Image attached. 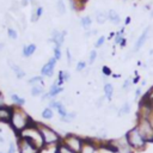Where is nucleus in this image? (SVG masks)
<instances>
[{
	"mask_svg": "<svg viewBox=\"0 0 153 153\" xmlns=\"http://www.w3.org/2000/svg\"><path fill=\"white\" fill-rule=\"evenodd\" d=\"M75 117H76V112H74V111H68L67 115L63 116V117H60V120H61L62 122H65V123H71Z\"/></svg>",
	"mask_w": 153,
	"mask_h": 153,
	"instance_id": "bb28decb",
	"label": "nucleus"
},
{
	"mask_svg": "<svg viewBox=\"0 0 153 153\" xmlns=\"http://www.w3.org/2000/svg\"><path fill=\"white\" fill-rule=\"evenodd\" d=\"M136 128L139 129L142 137L147 141V143L153 142V126L148 121V118H137Z\"/></svg>",
	"mask_w": 153,
	"mask_h": 153,
	"instance_id": "39448f33",
	"label": "nucleus"
},
{
	"mask_svg": "<svg viewBox=\"0 0 153 153\" xmlns=\"http://www.w3.org/2000/svg\"><path fill=\"white\" fill-rule=\"evenodd\" d=\"M27 84L31 85V86H33V85H44L43 76L42 75H35V76H32L27 80Z\"/></svg>",
	"mask_w": 153,
	"mask_h": 153,
	"instance_id": "a878e982",
	"label": "nucleus"
},
{
	"mask_svg": "<svg viewBox=\"0 0 153 153\" xmlns=\"http://www.w3.org/2000/svg\"><path fill=\"white\" fill-rule=\"evenodd\" d=\"M17 136L23 137V139H26L27 141H30L31 143H33L41 151L45 147L44 140H43V136H42V133L38 129V127H37V124H36L35 121L30 126H27L25 129H23L19 134H17Z\"/></svg>",
	"mask_w": 153,
	"mask_h": 153,
	"instance_id": "f03ea898",
	"label": "nucleus"
},
{
	"mask_svg": "<svg viewBox=\"0 0 153 153\" xmlns=\"http://www.w3.org/2000/svg\"><path fill=\"white\" fill-rule=\"evenodd\" d=\"M56 111H57V114L60 115V117H63V116H66L67 115V108L65 106V104L60 100V103H59V105H57V108H56Z\"/></svg>",
	"mask_w": 153,
	"mask_h": 153,
	"instance_id": "c756f323",
	"label": "nucleus"
},
{
	"mask_svg": "<svg viewBox=\"0 0 153 153\" xmlns=\"http://www.w3.org/2000/svg\"><path fill=\"white\" fill-rule=\"evenodd\" d=\"M141 94H142V90H141V87H137L135 90V99H139L141 97Z\"/></svg>",
	"mask_w": 153,
	"mask_h": 153,
	"instance_id": "a19ab883",
	"label": "nucleus"
},
{
	"mask_svg": "<svg viewBox=\"0 0 153 153\" xmlns=\"http://www.w3.org/2000/svg\"><path fill=\"white\" fill-rule=\"evenodd\" d=\"M36 49H37V45H36L35 43H29V44H26V45L23 47V49H22V55H23L24 57H30V56H32V55L35 54Z\"/></svg>",
	"mask_w": 153,
	"mask_h": 153,
	"instance_id": "ddd939ff",
	"label": "nucleus"
},
{
	"mask_svg": "<svg viewBox=\"0 0 153 153\" xmlns=\"http://www.w3.org/2000/svg\"><path fill=\"white\" fill-rule=\"evenodd\" d=\"M148 121L151 122V124L153 126V108H152V111H151V114H149V117H148Z\"/></svg>",
	"mask_w": 153,
	"mask_h": 153,
	"instance_id": "c03bdc74",
	"label": "nucleus"
},
{
	"mask_svg": "<svg viewBox=\"0 0 153 153\" xmlns=\"http://www.w3.org/2000/svg\"><path fill=\"white\" fill-rule=\"evenodd\" d=\"M149 55H151V56H153V49H151V50H149Z\"/></svg>",
	"mask_w": 153,
	"mask_h": 153,
	"instance_id": "3c124183",
	"label": "nucleus"
},
{
	"mask_svg": "<svg viewBox=\"0 0 153 153\" xmlns=\"http://www.w3.org/2000/svg\"><path fill=\"white\" fill-rule=\"evenodd\" d=\"M54 57L59 61V60H61V57H62V53H61V48L60 47H54Z\"/></svg>",
	"mask_w": 153,
	"mask_h": 153,
	"instance_id": "c9c22d12",
	"label": "nucleus"
},
{
	"mask_svg": "<svg viewBox=\"0 0 153 153\" xmlns=\"http://www.w3.org/2000/svg\"><path fill=\"white\" fill-rule=\"evenodd\" d=\"M61 92H63V86H59L57 84H56V81L50 86V88H49V91H48V94H49V97H50V99H54L57 94H60Z\"/></svg>",
	"mask_w": 153,
	"mask_h": 153,
	"instance_id": "2eb2a0df",
	"label": "nucleus"
},
{
	"mask_svg": "<svg viewBox=\"0 0 153 153\" xmlns=\"http://www.w3.org/2000/svg\"><path fill=\"white\" fill-rule=\"evenodd\" d=\"M43 7L42 6H36V8L32 11V14H31V22H37L41 17H42V14H43Z\"/></svg>",
	"mask_w": 153,
	"mask_h": 153,
	"instance_id": "4be33fe9",
	"label": "nucleus"
},
{
	"mask_svg": "<svg viewBox=\"0 0 153 153\" xmlns=\"http://www.w3.org/2000/svg\"><path fill=\"white\" fill-rule=\"evenodd\" d=\"M99 145L98 140H92V139H85L80 153H99Z\"/></svg>",
	"mask_w": 153,
	"mask_h": 153,
	"instance_id": "6e6552de",
	"label": "nucleus"
},
{
	"mask_svg": "<svg viewBox=\"0 0 153 153\" xmlns=\"http://www.w3.org/2000/svg\"><path fill=\"white\" fill-rule=\"evenodd\" d=\"M7 36H8L10 39H17V38H18V32H17L16 29L8 27V29H7Z\"/></svg>",
	"mask_w": 153,
	"mask_h": 153,
	"instance_id": "2f4dec72",
	"label": "nucleus"
},
{
	"mask_svg": "<svg viewBox=\"0 0 153 153\" xmlns=\"http://www.w3.org/2000/svg\"><path fill=\"white\" fill-rule=\"evenodd\" d=\"M103 91H104V97L108 99V100H111L112 99V96H114V86L111 82H105L104 86H103Z\"/></svg>",
	"mask_w": 153,
	"mask_h": 153,
	"instance_id": "dca6fc26",
	"label": "nucleus"
},
{
	"mask_svg": "<svg viewBox=\"0 0 153 153\" xmlns=\"http://www.w3.org/2000/svg\"><path fill=\"white\" fill-rule=\"evenodd\" d=\"M112 76H114V78H120L121 75H120V74H112Z\"/></svg>",
	"mask_w": 153,
	"mask_h": 153,
	"instance_id": "09e8293b",
	"label": "nucleus"
},
{
	"mask_svg": "<svg viewBox=\"0 0 153 153\" xmlns=\"http://www.w3.org/2000/svg\"><path fill=\"white\" fill-rule=\"evenodd\" d=\"M141 99L145 100V102H148V103H152L153 104V86L141 97Z\"/></svg>",
	"mask_w": 153,
	"mask_h": 153,
	"instance_id": "c85d7f7f",
	"label": "nucleus"
},
{
	"mask_svg": "<svg viewBox=\"0 0 153 153\" xmlns=\"http://www.w3.org/2000/svg\"><path fill=\"white\" fill-rule=\"evenodd\" d=\"M126 44H127V39H126V38H123V39L121 41V43H120L118 45H120L121 48H124V47H126Z\"/></svg>",
	"mask_w": 153,
	"mask_h": 153,
	"instance_id": "79ce46f5",
	"label": "nucleus"
},
{
	"mask_svg": "<svg viewBox=\"0 0 153 153\" xmlns=\"http://www.w3.org/2000/svg\"><path fill=\"white\" fill-rule=\"evenodd\" d=\"M57 60L53 56L48 60L47 63H44L41 68V75L42 76H47V78H51L54 75V71H55V66H56Z\"/></svg>",
	"mask_w": 153,
	"mask_h": 153,
	"instance_id": "1a4fd4ad",
	"label": "nucleus"
},
{
	"mask_svg": "<svg viewBox=\"0 0 153 153\" xmlns=\"http://www.w3.org/2000/svg\"><path fill=\"white\" fill-rule=\"evenodd\" d=\"M4 45H5V44H4V43H0V50H1V49H2V48H4Z\"/></svg>",
	"mask_w": 153,
	"mask_h": 153,
	"instance_id": "8fccbe9b",
	"label": "nucleus"
},
{
	"mask_svg": "<svg viewBox=\"0 0 153 153\" xmlns=\"http://www.w3.org/2000/svg\"><path fill=\"white\" fill-rule=\"evenodd\" d=\"M69 79H71L69 72H67V71H60L59 74H57V79H56L55 81H56V84H57L59 86H62V85H63L65 82H67Z\"/></svg>",
	"mask_w": 153,
	"mask_h": 153,
	"instance_id": "4468645a",
	"label": "nucleus"
},
{
	"mask_svg": "<svg viewBox=\"0 0 153 153\" xmlns=\"http://www.w3.org/2000/svg\"><path fill=\"white\" fill-rule=\"evenodd\" d=\"M105 99V97H100L99 99H98V102H97V106H102V104H103V100Z\"/></svg>",
	"mask_w": 153,
	"mask_h": 153,
	"instance_id": "37998d69",
	"label": "nucleus"
},
{
	"mask_svg": "<svg viewBox=\"0 0 153 153\" xmlns=\"http://www.w3.org/2000/svg\"><path fill=\"white\" fill-rule=\"evenodd\" d=\"M66 59H67L68 65H71V62H72V54H71L69 49H66Z\"/></svg>",
	"mask_w": 153,
	"mask_h": 153,
	"instance_id": "ea45409f",
	"label": "nucleus"
},
{
	"mask_svg": "<svg viewBox=\"0 0 153 153\" xmlns=\"http://www.w3.org/2000/svg\"><path fill=\"white\" fill-rule=\"evenodd\" d=\"M130 110H131V105H130V103H129V102H124V103L122 104V106L120 108V110H118V116L128 115V114L130 112Z\"/></svg>",
	"mask_w": 153,
	"mask_h": 153,
	"instance_id": "393cba45",
	"label": "nucleus"
},
{
	"mask_svg": "<svg viewBox=\"0 0 153 153\" xmlns=\"http://www.w3.org/2000/svg\"><path fill=\"white\" fill-rule=\"evenodd\" d=\"M126 140L128 141L129 146L135 151V152H142L146 149L147 147V141L142 137V135L140 134L139 129L135 127H133L131 129H129L126 133Z\"/></svg>",
	"mask_w": 153,
	"mask_h": 153,
	"instance_id": "7ed1b4c3",
	"label": "nucleus"
},
{
	"mask_svg": "<svg viewBox=\"0 0 153 153\" xmlns=\"http://www.w3.org/2000/svg\"><path fill=\"white\" fill-rule=\"evenodd\" d=\"M11 68H12V71L14 72V74H16V76H17L18 79H23V78L25 76V72H24V69H23L22 67H19L18 65H13V63H11Z\"/></svg>",
	"mask_w": 153,
	"mask_h": 153,
	"instance_id": "b1692460",
	"label": "nucleus"
},
{
	"mask_svg": "<svg viewBox=\"0 0 153 153\" xmlns=\"http://www.w3.org/2000/svg\"><path fill=\"white\" fill-rule=\"evenodd\" d=\"M149 31H151V26H147V27L142 31V33L139 36V38L136 39V42H135V44H134V48H133V51H134V53H137V51L143 47V44L146 43V41H147V38H148Z\"/></svg>",
	"mask_w": 153,
	"mask_h": 153,
	"instance_id": "9b49d317",
	"label": "nucleus"
},
{
	"mask_svg": "<svg viewBox=\"0 0 153 153\" xmlns=\"http://www.w3.org/2000/svg\"><path fill=\"white\" fill-rule=\"evenodd\" d=\"M133 85V81H131V79L130 78H128V79H126L124 80V82L122 84V88L124 90V91H128L129 88H130V86Z\"/></svg>",
	"mask_w": 153,
	"mask_h": 153,
	"instance_id": "e433bc0d",
	"label": "nucleus"
},
{
	"mask_svg": "<svg viewBox=\"0 0 153 153\" xmlns=\"http://www.w3.org/2000/svg\"><path fill=\"white\" fill-rule=\"evenodd\" d=\"M80 25L84 30H90L91 25H92V18L90 16H84L80 18Z\"/></svg>",
	"mask_w": 153,
	"mask_h": 153,
	"instance_id": "aec40b11",
	"label": "nucleus"
},
{
	"mask_svg": "<svg viewBox=\"0 0 153 153\" xmlns=\"http://www.w3.org/2000/svg\"><path fill=\"white\" fill-rule=\"evenodd\" d=\"M1 94H2V93H1V91H0V96H1Z\"/></svg>",
	"mask_w": 153,
	"mask_h": 153,
	"instance_id": "5fc2aeb1",
	"label": "nucleus"
},
{
	"mask_svg": "<svg viewBox=\"0 0 153 153\" xmlns=\"http://www.w3.org/2000/svg\"><path fill=\"white\" fill-rule=\"evenodd\" d=\"M42 117H43L44 120H51V118L54 117V111H53V109L49 108V106L44 108L43 111H42Z\"/></svg>",
	"mask_w": 153,
	"mask_h": 153,
	"instance_id": "cd10ccee",
	"label": "nucleus"
},
{
	"mask_svg": "<svg viewBox=\"0 0 153 153\" xmlns=\"http://www.w3.org/2000/svg\"><path fill=\"white\" fill-rule=\"evenodd\" d=\"M17 143L16 142H10V146H8V151L7 153H17Z\"/></svg>",
	"mask_w": 153,
	"mask_h": 153,
	"instance_id": "58836bf2",
	"label": "nucleus"
},
{
	"mask_svg": "<svg viewBox=\"0 0 153 153\" xmlns=\"http://www.w3.org/2000/svg\"><path fill=\"white\" fill-rule=\"evenodd\" d=\"M38 129L41 130L42 133V136H43V140H44V145L45 147H49V146H56L60 141H61V136L60 134L54 130L51 127L44 124V123H41V122H36Z\"/></svg>",
	"mask_w": 153,
	"mask_h": 153,
	"instance_id": "20e7f679",
	"label": "nucleus"
},
{
	"mask_svg": "<svg viewBox=\"0 0 153 153\" xmlns=\"http://www.w3.org/2000/svg\"><path fill=\"white\" fill-rule=\"evenodd\" d=\"M17 149L18 153H41V149H38L33 143L27 141L26 139L17 136Z\"/></svg>",
	"mask_w": 153,
	"mask_h": 153,
	"instance_id": "0eeeda50",
	"label": "nucleus"
},
{
	"mask_svg": "<svg viewBox=\"0 0 153 153\" xmlns=\"http://www.w3.org/2000/svg\"><path fill=\"white\" fill-rule=\"evenodd\" d=\"M94 17H96V22L98 24H104L106 20H109L108 12H104V11H97L94 13Z\"/></svg>",
	"mask_w": 153,
	"mask_h": 153,
	"instance_id": "6ab92c4d",
	"label": "nucleus"
},
{
	"mask_svg": "<svg viewBox=\"0 0 153 153\" xmlns=\"http://www.w3.org/2000/svg\"><path fill=\"white\" fill-rule=\"evenodd\" d=\"M66 35H67V30H62V31H59V30H53L51 32V37L49 39V42H53L55 44V47H62L63 42H65V38H66Z\"/></svg>",
	"mask_w": 153,
	"mask_h": 153,
	"instance_id": "9d476101",
	"label": "nucleus"
},
{
	"mask_svg": "<svg viewBox=\"0 0 153 153\" xmlns=\"http://www.w3.org/2000/svg\"><path fill=\"white\" fill-rule=\"evenodd\" d=\"M61 141L68 146L72 151H74L75 153H80L81 151V147H82V143H84V139H81L80 136L75 135V134H66Z\"/></svg>",
	"mask_w": 153,
	"mask_h": 153,
	"instance_id": "423d86ee",
	"label": "nucleus"
},
{
	"mask_svg": "<svg viewBox=\"0 0 153 153\" xmlns=\"http://www.w3.org/2000/svg\"><path fill=\"white\" fill-rule=\"evenodd\" d=\"M151 17H153V8H152V11H151Z\"/></svg>",
	"mask_w": 153,
	"mask_h": 153,
	"instance_id": "864d4df0",
	"label": "nucleus"
},
{
	"mask_svg": "<svg viewBox=\"0 0 153 153\" xmlns=\"http://www.w3.org/2000/svg\"><path fill=\"white\" fill-rule=\"evenodd\" d=\"M139 80H140V76L136 74V76L134 78V79H131V81H133V84H137L139 82Z\"/></svg>",
	"mask_w": 153,
	"mask_h": 153,
	"instance_id": "49530a36",
	"label": "nucleus"
},
{
	"mask_svg": "<svg viewBox=\"0 0 153 153\" xmlns=\"http://www.w3.org/2000/svg\"><path fill=\"white\" fill-rule=\"evenodd\" d=\"M55 153H75V152L72 151L68 146H66L62 141H60V142L55 146Z\"/></svg>",
	"mask_w": 153,
	"mask_h": 153,
	"instance_id": "a211bd4d",
	"label": "nucleus"
},
{
	"mask_svg": "<svg viewBox=\"0 0 153 153\" xmlns=\"http://www.w3.org/2000/svg\"><path fill=\"white\" fill-rule=\"evenodd\" d=\"M105 41H106V37H105V36H99V37L97 38L96 43H94V48H96V49L100 48V47H102V45L105 43Z\"/></svg>",
	"mask_w": 153,
	"mask_h": 153,
	"instance_id": "473e14b6",
	"label": "nucleus"
},
{
	"mask_svg": "<svg viewBox=\"0 0 153 153\" xmlns=\"http://www.w3.org/2000/svg\"><path fill=\"white\" fill-rule=\"evenodd\" d=\"M130 22H131V18H130V17H127V18H126V20H124V26L129 25V24H130Z\"/></svg>",
	"mask_w": 153,
	"mask_h": 153,
	"instance_id": "a18cd8bd",
	"label": "nucleus"
},
{
	"mask_svg": "<svg viewBox=\"0 0 153 153\" xmlns=\"http://www.w3.org/2000/svg\"><path fill=\"white\" fill-rule=\"evenodd\" d=\"M86 67H87V63H86V61L81 60V61H79V62L76 63V66H75V69H76L78 72H82V71H85V69H86Z\"/></svg>",
	"mask_w": 153,
	"mask_h": 153,
	"instance_id": "f704fd0d",
	"label": "nucleus"
},
{
	"mask_svg": "<svg viewBox=\"0 0 153 153\" xmlns=\"http://www.w3.org/2000/svg\"><path fill=\"white\" fill-rule=\"evenodd\" d=\"M97 56H98V53H97V50H96V49L91 50V53H90V56H88V63H90V65L94 63V61L97 60Z\"/></svg>",
	"mask_w": 153,
	"mask_h": 153,
	"instance_id": "72a5a7b5",
	"label": "nucleus"
},
{
	"mask_svg": "<svg viewBox=\"0 0 153 153\" xmlns=\"http://www.w3.org/2000/svg\"><path fill=\"white\" fill-rule=\"evenodd\" d=\"M44 93V85H33L31 86V96L41 97Z\"/></svg>",
	"mask_w": 153,
	"mask_h": 153,
	"instance_id": "412c9836",
	"label": "nucleus"
},
{
	"mask_svg": "<svg viewBox=\"0 0 153 153\" xmlns=\"http://www.w3.org/2000/svg\"><path fill=\"white\" fill-rule=\"evenodd\" d=\"M0 142H4V137L0 135Z\"/></svg>",
	"mask_w": 153,
	"mask_h": 153,
	"instance_id": "603ef678",
	"label": "nucleus"
},
{
	"mask_svg": "<svg viewBox=\"0 0 153 153\" xmlns=\"http://www.w3.org/2000/svg\"><path fill=\"white\" fill-rule=\"evenodd\" d=\"M11 100L13 103V105L16 106H23L25 104V99L20 96H18L17 93H11Z\"/></svg>",
	"mask_w": 153,
	"mask_h": 153,
	"instance_id": "5701e85b",
	"label": "nucleus"
},
{
	"mask_svg": "<svg viewBox=\"0 0 153 153\" xmlns=\"http://www.w3.org/2000/svg\"><path fill=\"white\" fill-rule=\"evenodd\" d=\"M30 1H33V0H22V6H26Z\"/></svg>",
	"mask_w": 153,
	"mask_h": 153,
	"instance_id": "de8ad7c7",
	"label": "nucleus"
},
{
	"mask_svg": "<svg viewBox=\"0 0 153 153\" xmlns=\"http://www.w3.org/2000/svg\"><path fill=\"white\" fill-rule=\"evenodd\" d=\"M102 73H103V75H105V76L112 75V72H111V69H110L109 66H103V67H102Z\"/></svg>",
	"mask_w": 153,
	"mask_h": 153,
	"instance_id": "4c0bfd02",
	"label": "nucleus"
},
{
	"mask_svg": "<svg viewBox=\"0 0 153 153\" xmlns=\"http://www.w3.org/2000/svg\"><path fill=\"white\" fill-rule=\"evenodd\" d=\"M108 18L115 25H120L121 24V17H120V14L115 10H109L108 11Z\"/></svg>",
	"mask_w": 153,
	"mask_h": 153,
	"instance_id": "f3484780",
	"label": "nucleus"
},
{
	"mask_svg": "<svg viewBox=\"0 0 153 153\" xmlns=\"http://www.w3.org/2000/svg\"><path fill=\"white\" fill-rule=\"evenodd\" d=\"M0 153H2V152H0Z\"/></svg>",
	"mask_w": 153,
	"mask_h": 153,
	"instance_id": "6e6d98bb",
	"label": "nucleus"
},
{
	"mask_svg": "<svg viewBox=\"0 0 153 153\" xmlns=\"http://www.w3.org/2000/svg\"><path fill=\"white\" fill-rule=\"evenodd\" d=\"M32 122H33V120L22 106H16V105L12 106L11 118H10L8 124L11 126V128L14 130L16 134H19L23 129H25Z\"/></svg>",
	"mask_w": 153,
	"mask_h": 153,
	"instance_id": "f257e3e1",
	"label": "nucleus"
},
{
	"mask_svg": "<svg viewBox=\"0 0 153 153\" xmlns=\"http://www.w3.org/2000/svg\"><path fill=\"white\" fill-rule=\"evenodd\" d=\"M11 111H12V106L5 105V106L0 108V122L1 123H8L10 122Z\"/></svg>",
	"mask_w": 153,
	"mask_h": 153,
	"instance_id": "f8f14e48",
	"label": "nucleus"
},
{
	"mask_svg": "<svg viewBox=\"0 0 153 153\" xmlns=\"http://www.w3.org/2000/svg\"><path fill=\"white\" fill-rule=\"evenodd\" d=\"M56 10H57L59 14H65L66 13V5H65L63 0H57L56 1Z\"/></svg>",
	"mask_w": 153,
	"mask_h": 153,
	"instance_id": "7c9ffc66",
	"label": "nucleus"
}]
</instances>
